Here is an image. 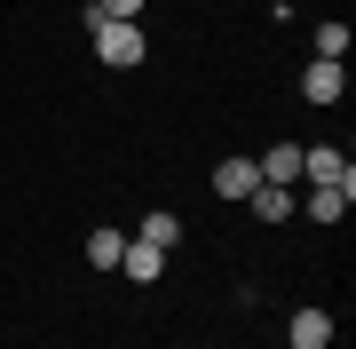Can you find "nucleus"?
I'll return each mask as SVG.
<instances>
[{"instance_id":"f03ea898","label":"nucleus","mask_w":356,"mask_h":349,"mask_svg":"<svg viewBox=\"0 0 356 349\" xmlns=\"http://www.w3.org/2000/svg\"><path fill=\"white\" fill-rule=\"evenodd\" d=\"M301 183H317V191H356V167L332 143H301Z\"/></svg>"},{"instance_id":"423d86ee","label":"nucleus","mask_w":356,"mask_h":349,"mask_svg":"<svg viewBox=\"0 0 356 349\" xmlns=\"http://www.w3.org/2000/svg\"><path fill=\"white\" fill-rule=\"evenodd\" d=\"M119 270H127L135 286H159V278H166V246H151V238H127V254H119Z\"/></svg>"},{"instance_id":"6e6552de","label":"nucleus","mask_w":356,"mask_h":349,"mask_svg":"<svg viewBox=\"0 0 356 349\" xmlns=\"http://www.w3.org/2000/svg\"><path fill=\"white\" fill-rule=\"evenodd\" d=\"M254 167H261V183H301V143H269Z\"/></svg>"},{"instance_id":"20e7f679","label":"nucleus","mask_w":356,"mask_h":349,"mask_svg":"<svg viewBox=\"0 0 356 349\" xmlns=\"http://www.w3.org/2000/svg\"><path fill=\"white\" fill-rule=\"evenodd\" d=\"M285 341H293V349H332V310H317V302L293 310V318H285Z\"/></svg>"},{"instance_id":"ddd939ff","label":"nucleus","mask_w":356,"mask_h":349,"mask_svg":"<svg viewBox=\"0 0 356 349\" xmlns=\"http://www.w3.org/2000/svg\"><path fill=\"white\" fill-rule=\"evenodd\" d=\"M317 56L325 64H348V24H317Z\"/></svg>"},{"instance_id":"7ed1b4c3","label":"nucleus","mask_w":356,"mask_h":349,"mask_svg":"<svg viewBox=\"0 0 356 349\" xmlns=\"http://www.w3.org/2000/svg\"><path fill=\"white\" fill-rule=\"evenodd\" d=\"M341 95H348V64H325V56H309V64H301V104L332 111Z\"/></svg>"},{"instance_id":"9b49d317","label":"nucleus","mask_w":356,"mask_h":349,"mask_svg":"<svg viewBox=\"0 0 356 349\" xmlns=\"http://www.w3.org/2000/svg\"><path fill=\"white\" fill-rule=\"evenodd\" d=\"M135 238H151V246H166V254H175V246H182V215H175V207L143 215V231H135Z\"/></svg>"},{"instance_id":"0eeeda50","label":"nucleus","mask_w":356,"mask_h":349,"mask_svg":"<svg viewBox=\"0 0 356 349\" xmlns=\"http://www.w3.org/2000/svg\"><path fill=\"white\" fill-rule=\"evenodd\" d=\"M254 183H261L254 159H214V199H245Z\"/></svg>"},{"instance_id":"f257e3e1","label":"nucleus","mask_w":356,"mask_h":349,"mask_svg":"<svg viewBox=\"0 0 356 349\" xmlns=\"http://www.w3.org/2000/svg\"><path fill=\"white\" fill-rule=\"evenodd\" d=\"M88 40H95V56L111 72H135L143 56H151V32H143V24H88Z\"/></svg>"},{"instance_id":"9d476101","label":"nucleus","mask_w":356,"mask_h":349,"mask_svg":"<svg viewBox=\"0 0 356 349\" xmlns=\"http://www.w3.org/2000/svg\"><path fill=\"white\" fill-rule=\"evenodd\" d=\"M127 254V231H88V270H119Z\"/></svg>"},{"instance_id":"39448f33","label":"nucleus","mask_w":356,"mask_h":349,"mask_svg":"<svg viewBox=\"0 0 356 349\" xmlns=\"http://www.w3.org/2000/svg\"><path fill=\"white\" fill-rule=\"evenodd\" d=\"M238 207H254V222H293V183H254Z\"/></svg>"},{"instance_id":"1a4fd4ad","label":"nucleus","mask_w":356,"mask_h":349,"mask_svg":"<svg viewBox=\"0 0 356 349\" xmlns=\"http://www.w3.org/2000/svg\"><path fill=\"white\" fill-rule=\"evenodd\" d=\"M143 8H151V0H88L79 24H143Z\"/></svg>"},{"instance_id":"f8f14e48","label":"nucleus","mask_w":356,"mask_h":349,"mask_svg":"<svg viewBox=\"0 0 356 349\" xmlns=\"http://www.w3.org/2000/svg\"><path fill=\"white\" fill-rule=\"evenodd\" d=\"M356 207V191H317V183H309V222H341Z\"/></svg>"}]
</instances>
